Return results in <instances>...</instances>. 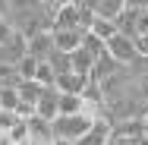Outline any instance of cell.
I'll use <instances>...</instances> for the list:
<instances>
[{
  "instance_id": "9c48e42d",
  "label": "cell",
  "mask_w": 148,
  "mask_h": 145,
  "mask_svg": "<svg viewBox=\"0 0 148 145\" xmlns=\"http://www.w3.org/2000/svg\"><path fill=\"white\" fill-rule=\"evenodd\" d=\"M19 73L13 63H0V88H19Z\"/></svg>"
},
{
  "instance_id": "6da1fadb",
  "label": "cell",
  "mask_w": 148,
  "mask_h": 145,
  "mask_svg": "<svg viewBox=\"0 0 148 145\" xmlns=\"http://www.w3.org/2000/svg\"><path fill=\"white\" fill-rule=\"evenodd\" d=\"M88 129H91V120L82 117V114L57 117V120L51 123V136H54V139H63V142H79Z\"/></svg>"
},
{
  "instance_id": "e0dca14e",
  "label": "cell",
  "mask_w": 148,
  "mask_h": 145,
  "mask_svg": "<svg viewBox=\"0 0 148 145\" xmlns=\"http://www.w3.org/2000/svg\"><path fill=\"white\" fill-rule=\"evenodd\" d=\"M0 145H10V139H6V133L0 129Z\"/></svg>"
},
{
  "instance_id": "9a60e30c",
  "label": "cell",
  "mask_w": 148,
  "mask_h": 145,
  "mask_svg": "<svg viewBox=\"0 0 148 145\" xmlns=\"http://www.w3.org/2000/svg\"><path fill=\"white\" fill-rule=\"evenodd\" d=\"M136 51H139L142 60H148V35H139V38H136Z\"/></svg>"
},
{
  "instance_id": "3957f363",
  "label": "cell",
  "mask_w": 148,
  "mask_h": 145,
  "mask_svg": "<svg viewBox=\"0 0 148 145\" xmlns=\"http://www.w3.org/2000/svg\"><path fill=\"white\" fill-rule=\"evenodd\" d=\"M25 54H29L35 63H44V60L54 54V38H51V32H35L25 38Z\"/></svg>"
},
{
  "instance_id": "7a4b0ae2",
  "label": "cell",
  "mask_w": 148,
  "mask_h": 145,
  "mask_svg": "<svg viewBox=\"0 0 148 145\" xmlns=\"http://www.w3.org/2000/svg\"><path fill=\"white\" fill-rule=\"evenodd\" d=\"M104 54L114 60L117 66H132V63L139 60L136 41H132V38H123V35H114V38L104 44Z\"/></svg>"
},
{
  "instance_id": "2e32d148",
  "label": "cell",
  "mask_w": 148,
  "mask_h": 145,
  "mask_svg": "<svg viewBox=\"0 0 148 145\" xmlns=\"http://www.w3.org/2000/svg\"><path fill=\"white\" fill-rule=\"evenodd\" d=\"M139 120H142V129H145V136H148V111H145L142 117H139Z\"/></svg>"
},
{
  "instance_id": "5bb4252c",
  "label": "cell",
  "mask_w": 148,
  "mask_h": 145,
  "mask_svg": "<svg viewBox=\"0 0 148 145\" xmlns=\"http://www.w3.org/2000/svg\"><path fill=\"white\" fill-rule=\"evenodd\" d=\"M13 35H16V32L10 29V22H6L3 16H0V44H6V41H13Z\"/></svg>"
},
{
  "instance_id": "ba28073f",
  "label": "cell",
  "mask_w": 148,
  "mask_h": 145,
  "mask_svg": "<svg viewBox=\"0 0 148 145\" xmlns=\"http://www.w3.org/2000/svg\"><path fill=\"white\" fill-rule=\"evenodd\" d=\"M82 111V98L79 95H57V117H73Z\"/></svg>"
},
{
  "instance_id": "8fae6325",
  "label": "cell",
  "mask_w": 148,
  "mask_h": 145,
  "mask_svg": "<svg viewBox=\"0 0 148 145\" xmlns=\"http://www.w3.org/2000/svg\"><path fill=\"white\" fill-rule=\"evenodd\" d=\"M16 107H19L16 88H0V114H13Z\"/></svg>"
},
{
  "instance_id": "277c9868",
  "label": "cell",
  "mask_w": 148,
  "mask_h": 145,
  "mask_svg": "<svg viewBox=\"0 0 148 145\" xmlns=\"http://www.w3.org/2000/svg\"><path fill=\"white\" fill-rule=\"evenodd\" d=\"M51 38H54V51H57V54H73V51H79V47H82L85 32H79V29H69V32H51Z\"/></svg>"
},
{
  "instance_id": "5b68a950",
  "label": "cell",
  "mask_w": 148,
  "mask_h": 145,
  "mask_svg": "<svg viewBox=\"0 0 148 145\" xmlns=\"http://www.w3.org/2000/svg\"><path fill=\"white\" fill-rule=\"evenodd\" d=\"M88 88V79L85 76H76V73H63L54 79V91L57 95H82Z\"/></svg>"
},
{
  "instance_id": "4fadbf2b",
  "label": "cell",
  "mask_w": 148,
  "mask_h": 145,
  "mask_svg": "<svg viewBox=\"0 0 148 145\" xmlns=\"http://www.w3.org/2000/svg\"><path fill=\"white\" fill-rule=\"evenodd\" d=\"M35 66H38V63H35L29 54H25V57L16 63V73H19V79H22V82H32V76H35Z\"/></svg>"
},
{
  "instance_id": "52a82bcc",
  "label": "cell",
  "mask_w": 148,
  "mask_h": 145,
  "mask_svg": "<svg viewBox=\"0 0 148 145\" xmlns=\"http://www.w3.org/2000/svg\"><path fill=\"white\" fill-rule=\"evenodd\" d=\"M88 35H91V38H98L101 44H107V41L117 35V29H114V22H104V19H95V16H91V22H88Z\"/></svg>"
},
{
  "instance_id": "ac0fdd59",
  "label": "cell",
  "mask_w": 148,
  "mask_h": 145,
  "mask_svg": "<svg viewBox=\"0 0 148 145\" xmlns=\"http://www.w3.org/2000/svg\"><path fill=\"white\" fill-rule=\"evenodd\" d=\"M54 145H73V142H63V139H54Z\"/></svg>"
},
{
  "instance_id": "7c38bea8",
  "label": "cell",
  "mask_w": 148,
  "mask_h": 145,
  "mask_svg": "<svg viewBox=\"0 0 148 145\" xmlns=\"http://www.w3.org/2000/svg\"><path fill=\"white\" fill-rule=\"evenodd\" d=\"M82 51L88 54L91 60H98V57H104V44L98 41V38H91L88 32H85V38H82Z\"/></svg>"
},
{
  "instance_id": "8992f818",
  "label": "cell",
  "mask_w": 148,
  "mask_h": 145,
  "mask_svg": "<svg viewBox=\"0 0 148 145\" xmlns=\"http://www.w3.org/2000/svg\"><path fill=\"white\" fill-rule=\"evenodd\" d=\"M35 117L44 120V123H54L57 120V91L54 88H44L41 98L35 101Z\"/></svg>"
},
{
  "instance_id": "30bf717a",
  "label": "cell",
  "mask_w": 148,
  "mask_h": 145,
  "mask_svg": "<svg viewBox=\"0 0 148 145\" xmlns=\"http://www.w3.org/2000/svg\"><path fill=\"white\" fill-rule=\"evenodd\" d=\"M41 91H44V88H41V85H35V82H19V88H16L19 101H25V104H35V101L41 98Z\"/></svg>"
}]
</instances>
